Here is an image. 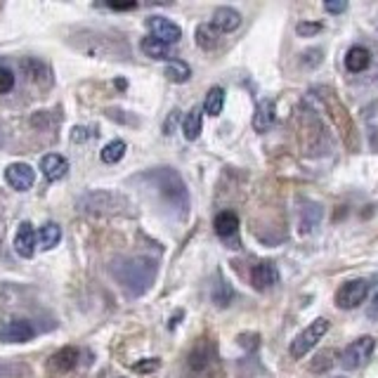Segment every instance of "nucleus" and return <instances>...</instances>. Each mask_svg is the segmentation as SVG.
<instances>
[{"label":"nucleus","mask_w":378,"mask_h":378,"mask_svg":"<svg viewBox=\"0 0 378 378\" xmlns=\"http://www.w3.org/2000/svg\"><path fill=\"white\" fill-rule=\"evenodd\" d=\"M5 182H8L12 189H17V192H26V189H31L33 182H36V173L26 164H12L5 168Z\"/></svg>","instance_id":"nucleus-9"},{"label":"nucleus","mask_w":378,"mask_h":378,"mask_svg":"<svg viewBox=\"0 0 378 378\" xmlns=\"http://www.w3.org/2000/svg\"><path fill=\"white\" fill-rule=\"evenodd\" d=\"M150 180L154 182V187L159 189V194L164 197L166 204H171L175 211L185 218L187 208H189V194L180 175L175 173L173 168H159V171L150 173Z\"/></svg>","instance_id":"nucleus-3"},{"label":"nucleus","mask_w":378,"mask_h":378,"mask_svg":"<svg viewBox=\"0 0 378 378\" xmlns=\"http://www.w3.org/2000/svg\"><path fill=\"white\" fill-rule=\"evenodd\" d=\"M90 138V130L87 128H73V133H71V140H76V142H83V140H87Z\"/></svg>","instance_id":"nucleus-34"},{"label":"nucleus","mask_w":378,"mask_h":378,"mask_svg":"<svg viewBox=\"0 0 378 378\" xmlns=\"http://www.w3.org/2000/svg\"><path fill=\"white\" fill-rule=\"evenodd\" d=\"M22 66H24V71L29 73V78H33V80H43L45 76H50L47 66L43 62H38V59H24Z\"/></svg>","instance_id":"nucleus-26"},{"label":"nucleus","mask_w":378,"mask_h":378,"mask_svg":"<svg viewBox=\"0 0 378 378\" xmlns=\"http://www.w3.org/2000/svg\"><path fill=\"white\" fill-rule=\"evenodd\" d=\"M208 362H211V348H208L206 343H199V346L192 350V355H189V367L194 371H201L208 367Z\"/></svg>","instance_id":"nucleus-24"},{"label":"nucleus","mask_w":378,"mask_h":378,"mask_svg":"<svg viewBox=\"0 0 378 378\" xmlns=\"http://www.w3.org/2000/svg\"><path fill=\"white\" fill-rule=\"evenodd\" d=\"M40 171L50 182L62 180L66 173H69V161L59 154H47V157L40 159Z\"/></svg>","instance_id":"nucleus-12"},{"label":"nucleus","mask_w":378,"mask_h":378,"mask_svg":"<svg viewBox=\"0 0 378 378\" xmlns=\"http://www.w3.org/2000/svg\"><path fill=\"white\" fill-rule=\"evenodd\" d=\"M276 281H279V272H276V267L269 260L258 262V265L251 269V284H253L255 288H258V291L272 288Z\"/></svg>","instance_id":"nucleus-10"},{"label":"nucleus","mask_w":378,"mask_h":378,"mask_svg":"<svg viewBox=\"0 0 378 378\" xmlns=\"http://www.w3.org/2000/svg\"><path fill=\"white\" fill-rule=\"evenodd\" d=\"M274 102L272 99H260L258 106H255V114H253V128L258 133H267L269 128L274 123Z\"/></svg>","instance_id":"nucleus-15"},{"label":"nucleus","mask_w":378,"mask_h":378,"mask_svg":"<svg viewBox=\"0 0 378 378\" xmlns=\"http://www.w3.org/2000/svg\"><path fill=\"white\" fill-rule=\"evenodd\" d=\"M147 26H150V31H152V38H157L166 45L178 43V40L182 38L180 26L175 22H171V19H166V17H150Z\"/></svg>","instance_id":"nucleus-8"},{"label":"nucleus","mask_w":378,"mask_h":378,"mask_svg":"<svg viewBox=\"0 0 378 378\" xmlns=\"http://www.w3.org/2000/svg\"><path fill=\"white\" fill-rule=\"evenodd\" d=\"M36 241H38V234L33 232V227L29 222H22L15 236V251L22 255V258H33V253H36Z\"/></svg>","instance_id":"nucleus-11"},{"label":"nucleus","mask_w":378,"mask_h":378,"mask_svg":"<svg viewBox=\"0 0 378 378\" xmlns=\"http://www.w3.org/2000/svg\"><path fill=\"white\" fill-rule=\"evenodd\" d=\"M327 331H329V322L327 319H315L300 336H295V341L291 343V357H295V360L305 357L310 350H312L317 343L327 336Z\"/></svg>","instance_id":"nucleus-5"},{"label":"nucleus","mask_w":378,"mask_h":378,"mask_svg":"<svg viewBox=\"0 0 378 378\" xmlns=\"http://www.w3.org/2000/svg\"><path fill=\"white\" fill-rule=\"evenodd\" d=\"M367 293H369V281H364V279L346 281L339 291H336V305L341 310H355V307H360V303H364Z\"/></svg>","instance_id":"nucleus-6"},{"label":"nucleus","mask_w":378,"mask_h":378,"mask_svg":"<svg viewBox=\"0 0 378 378\" xmlns=\"http://www.w3.org/2000/svg\"><path fill=\"white\" fill-rule=\"evenodd\" d=\"M201 130H204V116H201L199 106H194V109L185 116V121H182V133H185L187 140H197Z\"/></svg>","instance_id":"nucleus-17"},{"label":"nucleus","mask_w":378,"mask_h":378,"mask_svg":"<svg viewBox=\"0 0 378 378\" xmlns=\"http://www.w3.org/2000/svg\"><path fill=\"white\" fill-rule=\"evenodd\" d=\"M295 31H298V36H303V38H312L317 33L324 31V24L322 22H300L295 26Z\"/></svg>","instance_id":"nucleus-28"},{"label":"nucleus","mask_w":378,"mask_h":378,"mask_svg":"<svg viewBox=\"0 0 378 378\" xmlns=\"http://www.w3.org/2000/svg\"><path fill=\"white\" fill-rule=\"evenodd\" d=\"M194 36H197V45L204 47V50H213V47H218V43H220V31L211 24L197 26V33H194Z\"/></svg>","instance_id":"nucleus-18"},{"label":"nucleus","mask_w":378,"mask_h":378,"mask_svg":"<svg viewBox=\"0 0 378 378\" xmlns=\"http://www.w3.org/2000/svg\"><path fill=\"white\" fill-rule=\"evenodd\" d=\"M166 76L168 80H173V83H185L192 76V69H189L187 62H182V59H171V64H168L166 69Z\"/></svg>","instance_id":"nucleus-23"},{"label":"nucleus","mask_w":378,"mask_h":378,"mask_svg":"<svg viewBox=\"0 0 378 378\" xmlns=\"http://www.w3.org/2000/svg\"><path fill=\"white\" fill-rule=\"evenodd\" d=\"M334 355H336L334 350H327V353L317 355V362H312V371H327L331 364H334V362L329 360V357H334Z\"/></svg>","instance_id":"nucleus-30"},{"label":"nucleus","mask_w":378,"mask_h":378,"mask_svg":"<svg viewBox=\"0 0 378 378\" xmlns=\"http://www.w3.org/2000/svg\"><path fill=\"white\" fill-rule=\"evenodd\" d=\"M222 106H225V90H222V87H211L206 94L204 111L208 114V116H220Z\"/></svg>","instance_id":"nucleus-20"},{"label":"nucleus","mask_w":378,"mask_h":378,"mask_svg":"<svg viewBox=\"0 0 378 378\" xmlns=\"http://www.w3.org/2000/svg\"><path fill=\"white\" fill-rule=\"evenodd\" d=\"M36 336V329H33L31 322L26 319H10L0 324V341L5 343H26Z\"/></svg>","instance_id":"nucleus-7"},{"label":"nucleus","mask_w":378,"mask_h":378,"mask_svg":"<svg viewBox=\"0 0 378 378\" xmlns=\"http://www.w3.org/2000/svg\"><path fill=\"white\" fill-rule=\"evenodd\" d=\"M111 10H133V8H138V3H106Z\"/></svg>","instance_id":"nucleus-35"},{"label":"nucleus","mask_w":378,"mask_h":378,"mask_svg":"<svg viewBox=\"0 0 378 378\" xmlns=\"http://www.w3.org/2000/svg\"><path fill=\"white\" fill-rule=\"evenodd\" d=\"M78 348H73V346H66V348H62L59 353L52 357L55 360V367L57 369H62V371H69V369H73L78 364Z\"/></svg>","instance_id":"nucleus-22"},{"label":"nucleus","mask_w":378,"mask_h":378,"mask_svg":"<svg viewBox=\"0 0 378 378\" xmlns=\"http://www.w3.org/2000/svg\"><path fill=\"white\" fill-rule=\"evenodd\" d=\"M213 300H215V305H220V307L229 305V300H232V288L227 286L225 279H220L218 284H215V288H213Z\"/></svg>","instance_id":"nucleus-27"},{"label":"nucleus","mask_w":378,"mask_h":378,"mask_svg":"<svg viewBox=\"0 0 378 378\" xmlns=\"http://www.w3.org/2000/svg\"><path fill=\"white\" fill-rule=\"evenodd\" d=\"M59 239H62V229H59L55 222H50V225H45V227H40V232H38V241H40V246L45 248V251H50V248H55L59 244Z\"/></svg>","instance_id":"nucleus-21"},{"label":"nucleus","mask_w":378,"mask_h":378,"mask_svg":"<svg viewBox=\"0 0 378 378\" xmlns=\"http://www.w3.org/2000/svg\"><path fill=\"white\" fill-rule=\"evenodd\" d=\"M12 87H15V73L5 69V66H0V94L10 92Z\"/></svg>","instance_id":"nucleus-29"},{"label":"nucleus","mask_w":378,"mask_h":378,"mask_svg":"<svg viewBox=\"0 0 378 378\" xmlns=\"http://www.w3.org/2000/svg\"><path fill=\"white\" fill-rule=\"evenodd\" d=\"M76 50L99 59H123L128 57V43L118 36H109L104 31H80L69 38Z\"/></svg>","instance_id":"nucleus-1"},{"label":"nucleus","mask_w":378,"mask_h":378,"mask_svg":"<svg viewBox=\"0 0 378 378\" xmlns=\"http://www.w3.org/2000/svg\"><path fill=\"white\" fill-rule=\"evenodd\" d=\"M114 276L123 284L130 293L140 295L152 286L154 276H157V262L147 258H133L114 265Z\"/></svg>","instance_id":"nucleus-2"},{"label":"nucleus","mask_w":378,"mask_h":378,"mask_svg":"<svg viewBox=\"0 0 378 378\" xmlns=\"http://www.w3.org/2000/svg\"><path fill=\"white\" fill-rule=\"evenodd\" d=\"M142 52L152 59H171V45L161 43V40L152 38V36L142 40Z\"/></svg>","instance_id":"nucleus-19"},{"label":"nucleus","mask_w":378,"mask_h":378,"mask_svg":"<svg viewBox=\"0 0 378 378\" xmlns=\"http://www.w3.org/2000/svg\"><path fill=\"white\" fill-rule=\"evenodd\" d=\"M123 157H126V142H121V140L109 142L102 150V154H99V159H102L104 164H118Z\"/></svg>","instance_id":"nucleus-25"},{"label":"nucleus","mask_w":378,"mask_h":378,"mask_svg":"<svg viewBox=\"0 0 378 378\" xmlns=\"http://www.w3.org/2000/svg\"><path fill=\"white\" fill-rule=\"evenodd\" d=\"M138 374H152V371H157L159 369V360H145V362H138L133 367Z\"/></svg>","instance_id":"nucleus-31"},{"label":"nucleus","mask_w":378,"mask_h":378,"mask_svg":"<svg viewBox=\"0 0 378 378\" xmlns=\"http://www.w3.org/2000/svg\"><path fill=\"white\" fill-rule=\"evenodd\" d=\"M211 26H215L220 33L236 31L241 26V15L234 8H218V10H215V15H213Z\"/></svg>","instance_id":"nucleus-13"},{"label":"nucleus","mask_w":378,"mask_h":378,"mask_svg":"<svg viewBox=\"0 0 378 378\" xmlns=\"http://www.w3.org/2000/svg\"><path fill=\"white\" fill-rule=\"evenodd\" d=\"M324 10L334 12V15H341V12L348 10V3H324Z\"/></svg>","instance_id":"nucleus-33"},{"label":"nucleus","mask_w":378,"mask_h":378,"mask_svg":"<svg viewBox=\"0 0 378 378\" xmlns=\"http://www.w3.org/2000/svg\"><path fill=\"white\" fill-rule=\"evenodd\" d=\"M371 66V52L362 45H353L346 55V69L350 73H362Z\"/></svg>","instance_id":"nucleus-14"},{"label":"nucleus","mask_w":378,"mask_h":378,"mask_svg":"<svg viewBox=\"0 0 378 378\" xmlns=\"http://www.w3.org/2000/svg\"><path fill=\"white\" fill-rule=\"evenodd\" d=\"M376 350V339L374 336H362V339L353 341L350 346L341 353V364L343 369L353 371V369H360L364 362L369 360L371 355H374Z\"/></svg>","instance_id":"nucleus-4"},{"label":"nucleus","mask_w":378,"mask_h":378,"mask_svg":"<svg viewBox=\"0 0 378 378\" xmlns=\"http://www.w3.org/2000/svg\"><path fill=\"white\" fill-rule=\"evenodd\" d=\"M369 317H371V319H376V317H378V293H376V298H374V305L369 307Z\"/></svg>","instance_id":"nucleus-36"},{"label":"nucleus","mask_w":378,"mask_h":378,"mask_svg":"<svg viewBox=\"0 0 378 378\" xmlns=\"http://www.w3.org/2000/svg\"><path fill=\"white\" fill-rule=\"evenodd\" d=\"M319 62H322V50H310L305 55V59H303V64L305 66H317Z\"/></svg>","instance_id":"nucleus-32"},{"label":"nucleus","mask_w":378,"mask_h":378,"mask_svg":"<svg viewBox=\"0 0 378 378\" xmlns=\"http://www.w3.org/2000/svg\"><path fill=\"white\" fill-rule=\"evenodd\" d=\"M213 227H215V234L222 236V239H232V236L239 232V218H236V213L232 211H222L215 215Z\"/></svg>","instance_id":"nucleus-16"}]
</instances>
